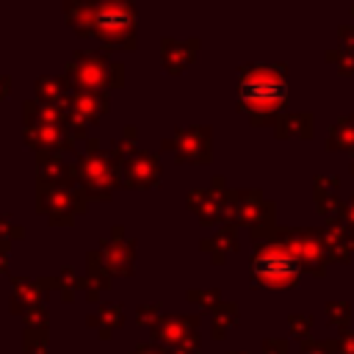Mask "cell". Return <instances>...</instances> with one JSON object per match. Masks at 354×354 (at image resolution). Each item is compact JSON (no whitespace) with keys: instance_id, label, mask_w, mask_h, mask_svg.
<instances>
[{"instance_id":"cell-1","label":"cell","mask_w":354,"mask_h":354,"mask_svg":"<svg viewBox=\"0 0 354 354\" xmlns=\"http://www.w3.org/2000/svg\"><path fill=\"white\" fill-rule=\"evenodd\" d=\"M288 105V66L285 64H243L238 69V108L249 124H277Z\"/></svg>"},{"instance_id":"cell-2","label":"cell","mask_w":354,"mask_h":354,"mask_svg":"<svg viewBox=\"0 0 354 354\" xmlns=\"http://www.w3.org/2000/svg\"><path fill=\"white\" fill-rule=\"evenodd\" d=\"M304 268L299 266V260L290 254V249L277 238L257 243L249 260V277L257 288L263 290H293L301 279Z\"/></svg>"},{"instance_id":"cell-3","label":"cell","mask_w":354,"mask_h":354,"mask_svg":"<svg viewBox=\"0 0 354 354\" xmlns=\"http://www.w3.org/2000/svg\"><path fill=\"white\" fill-rule=\"evenodd\" d=\"M64 77L72 91L108 94L111 88L124 86V64L111 61L105 50H75L64 66Z\"/></svg>"},{"instance_id":"cell-4","label":"cell","mask_w":354,"mask_h":354,"mask_svg":"<svg viewBox=\"0 0 354 354\" xmlns=\"http://www.w3.org/2000/svg\"><path fill=\"white\" fill-rule=\"evenodd\" d=\"M122 160L111 152L100 147V138H88L86 141V152L75 160L77 169V185L88 194V199L97 202H108L113 196V188L122 185Z\"/></svg>"},{"instance_id":"cell-5","label":"cell","mask_w":354,"mask_h":354,"mask_svg":"<svg viewBox=\"0 0 354 354\" xmlns=\"http://www.w3.org/2000/svg\"><path fill=\"white\" fill-rule=\"evenodd\" d=\"M277 238L290 249V254L299 260L304 274L324 277L329 266V254L321 238V230L313 227H277Z\"/></svg>"},{"instance_id":"cell-6","label":"cell","mask_w":354,"mask_h":354,"mask_svg":"<svg viewBox=\"0 0 354 354\" xmlns=\"http://www.w3.org/2000/svg\"><path fill=\"white\" fill-rule=\"evenodd\" d=\"M227 224L235 227H257L277 224V205L263 196L260 188H230L227 191Z\"/></svg>"},{"instance_id":"cell-7","label":"cell","mask_w":354,"mask_h":354,"mask_svg":"<svg viewBox=\"0 0 354 354\" xmlns=\"http://www.w3.org/2000/svg\"><path fill=\"white\" fill-rule=\"evenodd\" d=\"M36 210L47 216L53 227H72L77 216L88 210V194L77 188H36Z\"/></svg>"},{"instance_id":"cell-8","label":"cell","mask_w":354,"mask_h":354,"mask_svg":"<svg viewBox=\"0 0 354 354\" xmlns=\"http://www.w3.org/2000/svg\"><path fill=\"white\" fill-rule=\"evenodd\" d=\"M163 152H171L177 163H210L213 160V127L210 124H191L174 130L171 138L160 141Z\"/></svg>"},{"instance_id":"cell-9","label":"cell","mask_w":354,"mask_h":354,"mask_svg":"<svg viewBox=\"0 0 354 354\" xmlns=\"http://www.w3.org/2000/svg\"><path fill=\"white\" fill-rule=\"evenodd\" d=\"M227 191H230L227 180L221 174H216L207 188H191L185 194V205L205 227H213L221 221L227 224Z\"/></svg>"},{"instance_id":"cell-10","label":"cell","mask_w":354,"mask_h":354,"mask_svg":"<svg viewBox=\"0 0 354 354\" xmlns=\"http://www.w3.org/2000/svg\"><path fill=\"white\" fill-rule=\"evenodd\" d=\"M97 249H100L111 277H130L136 271V241L124 238L122 224H116L111 230V238H102Z\"/></svg>"},{"instance_id":"cell-11","label":"cell","mask_w":354,"mask_h":354,"mask_svg":"<svg viewBox=\"0 0 354 354\" xmlns=\"http://www.w3.org/2000/svg\"><path fill=\"white\" fill-rule=\"evenodd\" d=\"M36 188H77V169L64 155H36Z\"/></svg>"},{"instance_id":"cell-12","label":"cell","mask_w":354,"mask_h":354,"mask_svg":"<svg viewBox=\"0 0 354 354\" xmlns=\"http://www.w3.org/2000/svg\"><path fill=\"white\" fill-rule=\"evenodd\" d=\"M160 183H163V166H160L158 155L138 149L133 158L124 160V166H122L124 188H155Z\"/></svg>"},{"instance_id":"cell-13","label":"cell","mask_w":354,"mask_h":354,"mask_svg":"<svg viewBox=\"0 0 354 354\" xmlns=\"http://www.w3.org/2000/svg\"><path fill=\"white\" fill-rule=\"evenodd\" d=\"M199 321H202L199 315H160L149 326V337L152 343H160L171 351L199 332Z\"/></svg>"},{"instance_id":"cell-14","label":"cell","mask_w":354,"mask_h":354,"mask_svg":"<svg viewBox=\"0 0 354 354\" xmlns=\"http://www.w3.org/2000/svg\"><path fill=\"white\" fill-rule=\"evenodd\" d=\"M25 144L39 155V152H53V155H66L75 152L77 141L66 130V124H33L25 127Z\"/></svg>"},{"instance_id":"cell-15","label":"cell","mask_w":354,"mask_h":354,"mask_svg":"<svg viewBox=\"0 0 354 354\" xmlns=\"http://www.w3.org/2000/svg\"><path fill=\"white\" fill-rule=\"evenodd\" d=\"M321 238H324L329 263H348L354 257V227H348L343 218L324 221Z\"/></svg>"},{"instance_id":"cell-16","label":"cell","mask_w":354,"mask_h":354,"mask_svg":"<svg viewBox=\"0 0 354 354\" xmlns=\"http://www.w3.org/2000/svg\"><path fill=\"white\" fill-rule=\"evenodd\" d=\"M199 44H202V41H199L196 36H191V39H185V41H177V39H171V36H163V39H160V61H163V69H166L169 75L185 72V69L191 66V61L196 58Z\"/></svg>"},{"instance_id":"cell-17","label":"cell","mask_w":354,"mask_h":354,"mask_svg":"<svg viewBox=\"0 0 354 354\" xmlns=\"http://www.w3.org/2000/svg\"><path fill=\"white\" fill-rule=\"evenodd\" d=\"M50 290L41 288L39 279L33 277H11V313L14 315H25L33 307L47 304Z\"/></svg>"},{"instance_id":"cell-18","label":"cell","mask_w":354,"mask_h":354,"mask_svg":"<svg viewBox=\"0 0 354 354\" xmlns=\"http://www.w3.org/2000/svg\"><path fill=\"white\" fill-rule=\"evenodd\" d=\"M313 196H315V207L318 213L329 221V218H340L343 202H340V177L335 174H315L313 180Z\"/></svg>"},{"instance_id":"cell-19","label":"cell","mask_w":354,"mask_h":354,"mask_svg":"<svg viewBox=\"0 0 354 354\" xmlns=\"http://www.w3.org/2000/svg\"><path fill=\"white\" fill-rule=\"evenodd\" d=\"M199 249L205 254H210V260L216 266H221L232 252H238V227L235 224H221L213 235L199 241Z\"/></svg>"},{"instance_id":"cell-20","label":"cell","mask_w":354,"mask_h":354,"mask_svg":"<svg viewBox=\"0 0 354 354\" xmlns=\"http://www.w3.org/2000/svg\"><path fill=\"white\" fill-rule=\"evenodd\" d=\"M72 116H77L86 124H97L102 113L108 111V94H91V91H72V100L66 105Z\"/></svg>"},{"instance_id":"cell-21","label":"cell","mask_w":354,"mask_h":354,"mask_svg":"<svg viewBox=\"0 0 354 354\" xmlns=\"http://www.w3.org/2000/svg\"><path fill=\"white\" fill-rule=\"evenodd\" d=\"M36 100L41 105L66 108L72 100V86L64 75H41V77H36Z\"/></svg>"},{"instance_id":"cell-22","label":"cell","mask_w":354,"mask_h":354,"mask_svg":"<svg viewBox=\"0 0 354 354\" xmlns=\"http://www.w3.org/2000/svg\"><path fill=\"white\" fill-rule=\"evenodd\" d=\"M124 324V307L122 301H102L91 315H86V326L97 329V335L102 340H108L116 329H122Z\"/></svg>"},{"instance_id":"cell-23","label":"cell","mask_w":354,"mask_h":354,"mask_svg":"<svg viewBox=\"0 0 354 354\" xmlns=\"http://www.w3.org/2000/svg\"><path fill=\"white\" fill-rule=\"evenodd\" d=\"M274 136L277 138H304V141H310L315 136V116L310 111L282 113L274 124Z\"/></svg>"},{"instance_id":"cell-24","label":"cell","mask_w":354,"mask_h":354,"mask_svg":"<svg viewBox=\"0 0 354 354\" xmlns=\"http://www.w3.org/2000/svg\"><path fill=\"white\" fill-rule=\"evenodd\" d=\"M324 147H326L329 152H354V113L340 116V119L329 127Z\"/></svg>"},{"instance_id":"cell-25","label":"cell","mask_w":354,"mask_h":354,"mask_svg":"<svg viewBox=\"0 0 354 354\" xmlns=\"http://www.w3.org/2000/svg\"><path fill=\"white\" fill-rule=\"evenodd\" d=\"M86 279H88V285H91V288H97L100 293L111 288V279H113V277L108 274V268H105V260H102L100 249L86 252Z\"/></svg>"},{"instance_id":"cell-26","label":"cell","mask_w":354,"mask_h":354,"mask_svg":"<svg viewBox=\"0 0 354 354\" xmlns=\"http://www.w3.org/2000/svg\"><path fill=\"white\" fill-rule=\"evenodd\" d=\"M238 324V304L235 301H221L216 310H213V337L216 340H224L227 332Z\"/></svg>"},{"instance_id":"cell-27","label":"cell","mask_w":354,"mask_h":354,"mask_svg":"<svg viewBox=\"0 0 354 354\" xmlns=\"http://www.w3.org/2000/svg\"><path fill=\"white\" fill-rule=\"evenodd\" d=\"M86 279L83 277H77L69 266H64L61 271H58V293H61V299L64 301H75V296H77V290H83L86 293Z\"/></svg>"},{"instance_id":"cell-28","label":"cell","mask_w":354,"mask_h":354,"mask_svg":"<svg viewBox=\"0 0 354 354\" xmlns=\"http://www.w3.org/2000/svg\"><path fill=\"white\" fill-rule=\"evenodd\" d=\"M324 313H326V321H329L337 332L351 329V304H348V301H326V304H324Z\"/></svg>"},{"instance_id":"cell-29","label":"cell","mask_w":354,"mask_h":354,"mask_svg":"<svg viewBox=\"0 0 354 354\" xmlns=\"http://www.w3.org/2000/svg\"><path fill=\"white\" fill-rule=\"evenodd\" d=\"M50 329H25L22 335V354H47Z\"/></svg>"},{"instance_id":"cell-30","label":"cell","mask_w":354,"mask_h":354,"mask_svg":"<svg viewBox=\"0 0 354 354\" xmlns=\"http://www.w3.org/2000/svg\"><path fill=\"white\" fill-rule=\"evenodd\" d=\"M136 138H138V130L133 127V124H127L124 130H122V136H119V141H113V147H111V152L124 163L127 158H133L138 149H136Z\"/></svg>"},{"instance_id":"cell-31","label":"cell","mask_w":354,"mask_h":354,"mask_svg":"<svg viewBox=\"0 0 354 354\" xmlns=\"http://www.w3.org/2000/svg\"><path fill=\"white\" fill-rule=\"evenodd\" d=\"M324 58H326L329 64H335L340 75H354V47H343V44H337L335 50H326Z\"/></svg>"},{"instance_id":"cell-32","label":"cell","mask_w":354,"mask_h":354,"mask_svg":"<svg viewBox=\"0 0 354 354\" xmlns=\"http://www.w3.org/2000/svg\"><path fill=\"white\" fill-rule=\"evenodd\" d=\"M185 299H188V301H194V304H199L202 310H210V313L221 304V293H218V288H205V290L191 288V290L185 293Z\"/></svg>"},{"instance_id":"cell-33","label":"cell","mask_w":354,"mask_h":354,"mask_svg":"<svg viewBox=\"0 0 354 354\" xmlns=\"http://www.w3.org/2000/svg\"><path fill=\"white\" fill-rule=\"evenodd\" d=\"M313 324H315L313 315H304V313H290V315H288V329H290V335H293L299 343L310 340V329H313Z\"/></svg>"},{"instance_id":"cell-34","label":"cell","mask_w":354,"mask_h":354,"mask_svg":"<svg viewBox=\"0 0 354 354\" xmlns=\"http://www.w3.org/2000/svg\"><path fill=\"white\" fill-rule=\"evenodd\" d=\"M22 321H25V329H50V310H47V304L28 310L22 315Z\"/></svg>"},{"instance_id":"cell-35","label":"cell","mask_w":354,"mask_h":354,"mask_svg":"<svg viewBox=\"0 0 354 354\" xmlns=\"http://www.w3.org/2000/svg\"><path fill=\"white\" fill-rule=\"evenodd\" d=\"M301 354H337V343L335 340H304Z\"/></svg>"},{"instance_id":"cell-36","label":"cell","mask_w":354,"mask_h":354,"mask_svg":"<svg viewBox=\"0 0 354 354\" xmlns=\"http://www.w3.org/2000/svg\"><path fill=\"white\" fill-rule=\"evenodd\" d=\"M158 318H160V304L158 301L155 304H141L136 310V324H141V326H152Z\"/></svg>"},{"instance_id":"cell-37","label":"cell","mask_w":354,"mask_h":354,"mask_svg":"<svg viewBox=\"0 0 354 354\" xmlns=\"http://www.w3.org/2000/svg\"><path fill=\"white\" fill-rule=\"evenodd\" d=\"M260 354H290V343L285 337H266L260 343Z\"/></svg>"},{"instance_id":"cell-38","label":"cell","mask_w":354,"mask_h":354,"mask_svg":"<svg viewBox=\"0 0 354 354\" xmlns=\"http://www.w3.org/2000/svg\"><path fill=\"white\" fill-rule=\"evenodd\" d=\"M19 238H25V230L14 227L8 216H0V241H19Z\"/></svg>"},{"instance_id":"cell-39","label":"cell","mask_w":354,"mask_h":354,"mask_svg":"<svg viewBox=\"0 0 354 354\" xmlns=\"http://www.w3.org/2000/svg\"><path fill=\"white\" fill-rule=\"evenodd\" d=\"M337 343V354H354V329H346L335 337Z\"/></svg>"},{"instance_id":"cell-40","label":"cell","mask_w":354,"mask_h":354,"mask_svg":"<svg viewBox=\"0 0 354 354\" xmlns=\"http://www.w3.org/2000/svg\"><path fill=\"white\" fill-rule=\"evenodd\" d=\"M171 354H202V346H199V332H196L194 337H188L183 346L171 348Z\"/></svg>"},{"instance_id":"cell-41","label":"cell","mask_w":354,"mask_h":354,"mask_svg":"<svg viewBox=\"0 0 354 354\" xmlns=\"http://www.w3.org/2000/svg\"><path fill=\"white\" fill-rule=\"evenodd\" d=\"M130 354H171L166 346H160V343H152V340H147V343H138Z\"/></svg>"},{"instance_id":"cell-42","label":"cell","mask_w":354,"mask_h":354,"mask_svg":"<svg viewBox=\"0 0 354 354\" xmlns=\"http://www.w3.org/2000/svg\"><path fill=\"white\" fill-rule=\"evenodd\" d=\"M337 39L343 47H354V22H346L337 28Z\"/></svg>"},{"instance_id":"cell-43","label":"cell","mask_w":354,"mask_h":354,"mask_svg":"<svg viewBox=\"0 0 354 354\" xmlns=\"http://www.w3.org/2000/svg\"><path fill=\"white\" fill-rule=\"evenodd\" d=\"M340 218L348 224V227H354V194L343 202V210H340Z\"/></svg>"},{"instance_id":"cell-44","label":"cell","mask_w":354,"mask_h":354,"mask_svg":"<svg viewBox=\"0 0 354 354\" xmlns=\"http://www.w3.org/2000/svg\"><path fill=\"white\" fill-rule=\"evenodd\" d=\"M11 94V75H0V100Z\"/></svg>"},{"instance_id":"cell-45","label":"cell","mask_w":354,"mask_h":354,"mask_svg":"<svg viewBox=\"0 0 354 354\" xmlns=\"http://www.w3.org/2000/svg\"><path fill=\"white\" fill-rule=\"evenodd\" d=\"M348 169H351V174H354V155H351V163H348Z\"/></svg>"},{"instance_id":"cell-46","label":"cell","mask_w":354,"mask_h":354,"mask_svg":"<svg viewBox=\"0 0 354 354\" xmlns=\"http://www.w3.org/2000/svg\"><path fill=\"white\" fill-rule=\"evenodd\" d=\"M227 354H249V351H227Z\"/></svg>"},{"instance_id":"cell-47","label":"cell","mask_w":354,"mask_h":354,"mask_svg":"<svg viewBox=\"0 0 354 354\" xmlns=\"http://www.w3.org/2000/svg\"><path fill=\"white\" fill-rule=\"evenodd\" d=\"M348 14H351V17H354V3H351V8H348Z\"/></svg>"}]
</instances>
